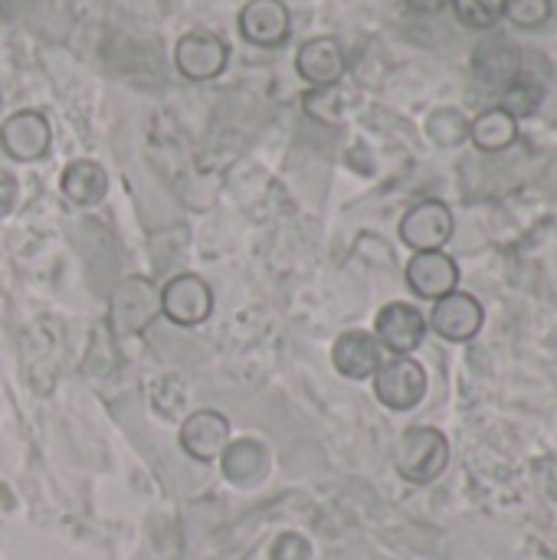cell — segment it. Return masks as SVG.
<instances>
[{
    "instance_id": "obj_14",
    "label": "cell",
    "mask_w": 557,
    "mask_h": 560,
    "mask_svg": "<svg viewBox=\"0 0 557 560\" xmlns=\"http://www.w3.org/2000/svg\"><path fill=\"white\" fill-rule=\"evenodd\" d=\"M407 285L420 295V299H443L450 292H456L460 285V269L446 253H417L407 262Z\"/></svg>"
},
{
    "instance_id": "obj_22",
    "label": "cell",
    "mask_w": 557,
    "mask_h": 560,
    "mask_svg": "<svg viewBox=\"0 0 557 560\" xmlns=\"http://www.w3.org/2000/svg\"><path fill=\"white\" fill-rule=\"evenodd\" d=\"M555 3L552 0H506L502 3V16H509V23H515L519 30H538L542 23L552 20Z\"/></svg>"
},
{
    "instance_id": "obj_24",
    "label": "cell",
    "mask_w": 557,
    "mask_h": 560,
    "mask_svg": "<svg viewBox=\"0 0 557 560\" xmlns=\"http://www.w3.org/2000/svg\"><path fill=\"white\" fill-rule=\"evenodd\" d=\"M269 560H312V548L302 535L295 532H286L272 541L269 548Z\"/></svg>"
},
{
    "instance_id": "obj_8",
    "label": "cell",
    "mask_w": 557,
    "mask_h": 560,
    "mask_svg": "<svg viewBox=\"0 0 557 560\" xmlns=\"http://www.w3.org/2000/svg\"><path fill=\"white\" fill-rule=\"evenodd\" d=\"M427 335V318L407 302H391L378 312L374 322V338L394 354H410L423 345Z\"/></svg>"
},
{
    "instance_id": "obj_18",
    "label": "cell",
    "mask_w": 557,
    "mask_h": 560,
    "mask_svg": "<svg viewBox=\"0 0 557 560\" xmlns=\"http://www.w3.org/2000/svg\"><path fill=\"white\" fill-rule=\"evenodd\" d=\"M469 138L479 151L486 154H499L506 148L515 144L519 138V121L506 112V108H486L483 115H476V121H469Z\"/></svg>"
},
{
    "instance_id": "obj_1",
    "label": "cell",
    "mask_w": 557,
    "mask_h": 560,
    "mask_svg": "<svg viewBox=\"0 0 557 560\" xmlns=\"http://www.w3.org/2000/svg\"><path fill=\"white\" fill-rule=\"evenodd\" d=\"M158 315H161V289L144 276L125 279L108 299V325L115 338L141 335Z\"/></svg>"
},
{
    "instance_id": "obj_21",
    "label": "cell",
    "mask_w": 557,
    "mask_h": 560,
    "mask_svg": "<svg viewBox=\"0 0 557 560\" xmlns=\"http://www.w3.org/2000/svg\"><path fill=\"white\" fill-rule=\"evenodd\" d=\"M456 10V20L473 30H492L502 20L506 0H450Z\"/></svg>"
},
{
    "instance_id": "obj_16",
    "label": "cell",
    "mask_w": 557,
    "mask_h": 560,
    "mask_svg": "<svg viewBox=\"0 0 557 560\" xmlns=\"http://www.w3.org/2000/svg\"><path fill=\"white\" fill-rule=\"evenodd\" d=\"M220 466H223L227 482L246 489V486H256L269 472V453L259 440H236V443H227Z\"/></svg>"
},
{
    "instance_id": "obj_4",
    "label": "cell",
    "mask_w": 557,
    "mask_h": 560,
    "mask_svg": "<svg viewBox=\"0 0 557 560\" xmlns=\"http://www.w3.org/2000/svg\"><path fill=\"white\" fill-rule=\"evenodd\" d=\"M161 315L181 328H194L213 315V289L194 272L174 276L161 289Z\"/></svg>"
},
{
    "instance_id": "obj_7",
    "label": "cell",
    "mask_w": 557,
    "mask_h": 560,
    "mask_svg": "<svg viewBox=\"0 0 557 560\" xmlns=\"http://www.w3.org/2000/svg\"><path fill=\"white\" fill-rule=\"evenodd\" d=\"M49 141H53L49 121L39 112H33V108L13 112L0 125V148H3V154L13 158V161H23V164L39 161L49 151Z\"/></svg>"
},
{
    "instance_id": "obj_17",
    "label": "cell",
    "mask_w": 557,
    "mask_h": 560,
    "mask_svg": "<svg viewBox=\"0 0 557 560\" xmlns=\"http://www.w3.org/2000/svg\"><path fill=\"white\" fill-rule=\"evenodd\" d=\"M62 194L76 203V207H95L105 200L108 194V174L98 161H72L66 171H62V180H59Z\"/></svg>"
},
{
    "instance_id": "obj_10",
    "label": "cell",
    "mask_w": 557,
    "mask_h": 560,
    "mask_svg": "<svg viewBox=\"0 0 557 560\" xmlns=\"http://www.w3.org/2000/svg\"><path fill=\"white\" fill-rule=\"evenodd\" d=\"M430 328L446 338V341H473L483 328V305L466 295V292H450L443 299L433 302V312H430Z\"/></svg>"
},
{
    "instance_id": "obj_25",
    "label": "cell",
    "mask_w": 557,
    "mask_h": 560,
    "mask_svg": "<svg viewBox=\"0 0 557 560\" xmlns=\"http://www.w3.org/2000/svg\"><path fill=\"white\" fill-rule=\"evenodd\" d=\"M16 200H20V180L10 171H0V217L13 213Z\"/></svg>"
},
{
    "instance_id": "obj_15",
    "label": "cell",
    "mask_w": 557,
    "mask_h": 560,
    "mask_svg": "<svg viewBox=\"0 0 557 560\" xmlns=\"http://www.w3.org/2000/svg\"><path fill=\"white\" fill-rule=\"evenodd\" d=\"M332 364L348 381H368L381 368V345L371 331H345L332 348Z\"/></svg>"
},
{
    "instance_id": "obj_19",
    "label": "cell",
    "mask_w": 557,
    "mask_h": 560,
    "mask_svg": "<svg viewBox=\"0 0 557 560\" xmlns=\"http://www.w3.org/2000/svg\"><path fill=\"white\" fill-rule=\"evenodd\" d=\"M542 102H545V85H542L538 79H532V75H522V72H519V79H515L512 85H506V89H502V102H499V108H506V112L519 121V118L535 115Z\"/></svg>"
},
{
    "instance_id": "obj_20",
    "label": "cell",
    "mask_w": 557,
    "mask_h": 560,
    "mask_svg": "<svg viewBox=\"0 0 557 560\" xmlns=\"http://www.w3.org/2000/svg\"><path fill=\"white\" fill-rule=\"evenodd\" d=\"M427 135L440 148H460L469 138V118L460 108H437L427 118Z\"/></svg>"
},
{
    "instance_id": "obj_13",
    "label": "cell",
    "mask_w": 557,
    "mask_h": 560,
    "mask_svg": "<svg viewBox=\"0 0 557 560\" xmlns=\"http://www.w3.org/2000/svg\"><path fill=\"white\" fill-rule=\"evenodd\" d=\"M473 72L489 89H506L522 72V49L506 36H489L473 52Z\"/></svg>"
},
{
    "instance_id": "obj_5",
    "label": "cell",
    "mask_w": 557,
    "mask_h": 560,
    "mask_svg": "<svg viewBox=\"0 0 557 560\" xmlns=\"http://www.w3.org/2000/svg\"><path fill=\"white\" fill-rule=\"evenodd\" d=\"M453 210L443 200H420L401 220V240L417 253H437L453 236Z\"/></svg>"
},
{
    "instance_id": "obj_9",
    "label": "cell",
    "mask_w": 557,
    "mask_h": 560,
    "mask_svg": "<svg viewBox=\"0 0 557 560\" xmlns=\"http://www.w3.org/2000/svg\"><path fill=\"white\" fill-rule=\"evenodd\" d=\"M236 23H240V36L263 49L282 46L292 30L289 7L282 0H246Z\"/></svg>"
},
{
    "instance_id": "obj_11",
    "label": "cell",
    "mask_w": 557,
    "mask_h": 560,
    "mask_svg": "<svg viewBox=\"0 0 557 560\" xmlns=\"http://www.w3.org/2000/svg\"><path fill=\"white\" fill-rule=\"evenodd\" d=\"M230 443V420L217 410H197L181 427V450L197 463H213Z\"/></svg>"
},
{
    "instance_id": "obj_23",
    "label": "cell",
    "mask_w": 557,
    "mask_h": 560,
    "mask_svg": "<svg viewBox=\"0 0 557 560\" xmlns=\"http://www.w3.org/2000/svg\"><path fill=\"white\" fill-rule=\"evenodd\" d=\"M305 112L318 121H341L345 115V102H341V89L338 85H325L305 95Z\"/></svg>"
},
{
    "instance_id": "obj_26",
    "label": "cell",
    "mask_w": 557,
    "mask_h": 560,
    "mask_svg": "<svg viewBox=\"0 0 557 560\" xmlns=\"http://www.w3.org/2000/svg\"><path fill=\"white\" fill-rule=\"evenodd\" d=\"M450 0H407V7L414 13H440Z\"/></svg>"
},
{
    "instance_id": "obj_3",
    "label": "cell",
    "mask_w": 557,
    "mask_h": 560,
    "mask_svg": "<svg viewBox=\"0 0 557 560\" xmlns=\"http://www.w3.org/2000/svg\"><path fill=\"white\" fill-rule=\"evenodd\" d=\"M374 394L387 410H414L427 394V371L410 354H397L394 361L374 371Z\"/></svg>"
},
{
    "instance_id": "obj_6",
    "label": "cell",
    "mask_w": 557,
    "mask_h": 560,
    "mask_svg": "<svg viewBox=\"0 0 557 560\" xmlns=\"http://www.w3.org/2000/svg\"><path fill=\"white\" fill-rule=\"evenodd\" d=\"M227 43L217 36V33H207V30H190L187 36L177 39V49H174V62H177V72L190 82H210L223 72L227 66Z\"/></svg>"
},
{
    "instance_id": "obj_12",
    "label": "cell",
    "mask_w": 557,
    "mask_h": 560,
    "mask_svg": "<svg viewBox=\"0 0 557 560\" xmlns=\"http://www.w3.org/2000/svg\"><path fill=\"white\" fill-rule=\"evenodd\" d=\"M295 69L309 85L325 89V85H338L345 79L348 59L335 36H315V39L302 43V49L295 56Z\"/></svg>"
},
{
    "instance_id": "obj_2",
    "label": "cell",
    "mask_w": 557,
    "mask_h": 560,
    "mask_svg": "<svg viewBox=\"0 0 557 560\" xmlns=\"http://www.w3.org/2000/svg\"><path fill=\"white\" fill-rule=\"evenodd\" d=\"M397 472L414 482V486H427L433 482L446 463H450V443L440 430L433 427H414L401 436V446H397Z\"/></svg>"
}]
</instances>
